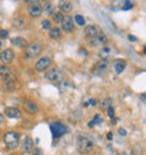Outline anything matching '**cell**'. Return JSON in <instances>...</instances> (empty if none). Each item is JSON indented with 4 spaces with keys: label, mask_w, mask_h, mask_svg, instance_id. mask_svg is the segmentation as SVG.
Instances as JSON below:
<instances>
[{
    "label": "cell",
    "mask_w": 146,
    "mask_h": 155,
    "mask_svg": "<svg viewBox=\"0 0 146 155\" xmlns=\"http://www.w3.org/2000/svg\"><path fill=\"white\" fill-rule=\"evenodd\" d=\"M3 139H4L5 147L10 150H13L20 145V133L15 131H9L4 134Z\"/></svg>",
    "instance_id": "6da1fadb"
},
{
    "label": "cell",
    "mask_w": 146,
    "mask_h": 155,
    "mask_svg": "<svg viewBox=\"0 0 146 155\" xmlns=\"http://www.w3.org/2000/svg\"><path fill=\"white\" fill-rule=\"evenodd\" d=\"M77 148L78 151L82 154H86L90 153L94 148V142L91 141L88 135H78L77 137Z\"/></svg>",
    "instance_id": "7a4b0ae2"
},
{
    "label": "cell",
    "mask_w": 146,
    "mask_h": 155,
    "mask_svg": "<svg viewBox=\"0 0 146 155\" xmlns=\"http://www.w3.org/2000/svg\"><path fill=\"white\" fill-rule=\"evenodd\" d=\"M50 129H51V133H52L54 138H60V137H62L63 134H66L68 132L66 125H63L61 122H52L50 125Z\"/></svg>",
    "instance_id": "3957f363"
},
{
    "label": "cell",
    "mask_w": 146,
    "mask_h": 155,
    "mask_svg": "<svg viewBox=\"0 0 146 155\" xmlns=\"http://www.w3.org/2000/svg\"><path fill=\"white\" fill-rule=\"evenodd\" d=\"M43 48H42V44L39 43H32L26 47V57L27 59H33V57H36L40 53H42Z\"/></svg>",
    "instance_id": "277c9868"
},
{
    "label": "cell",
    "mask_w": 146,
    "mask_h": 155,
    "mask_svg": "<svg viewBox=\"0 0 146 155\" xmlns=\"http://www.w3.org/2000/svg\"><path fill=\"white\" fill-rule=\"evenodd\" d=\"M45 77H46V80L54 82V83H59L62 81L63 78V73L61 72V70L56 68V67H54V68H50L46 73H45Z\"/></svg>",
    "instance_id": "5b68a950"
},
{
    "label": "cell",
    "mask_w": 146,
    "mask_h": 155,
    "mask_svg": "<svg viewBox=\"0 0 146 155\" xmlns=\"http://www.w3.org/2000/svg\"><path fill=\"white\" fill-rule=\"evenodd\" d=\"M29 4L28 6V14L31 17H39L43 14V8L39 2H27Z\"/></svg>",
    "instance_id": "8992f818"
},
{
    "label": "cell",
    "mask_w": 146,
    "mask_h": 155,
    "mask_svg": "<svg viewBox=\"0 0 146 155\" xmlns=\"http://www.w3.org/2000/svg\"><path fill=\"white\" fill-rule=\"evenodd\" d=\"M51 65H52V60L50 59V57H48V56H44V57H42V59H39L38 61L35 62V66L34 67H35V70L38 71V72H44Z\"/></svg>",
    "instance_id": "52a82bcc"
},
{
    "label": "cell",
    "mask_w": 146,
    "mask_h": 155,
    "mask_svg": "<svg viewBox=\"0 0 146 155\" xmlns=\"http://www.w3.org/2000/svg\"><path fill=\"white\" fill-rule=\"evenodd\" d=\"M4 115L9 119H21L22 117V112L18 108L15 106H7L4 109Z\"/></svg>",
    "instance_id": "ba28073f"
},
{
    "label": "cell",
    "mask_w": 146,
    "mask_h": 155,
    "mask_svg": "<svg viewBox=\"0 0 146 155\" xmlns=\"http://www.w3.org/2000/svg\"><path fill=\"white\" fill-rule=\"evenodd\" d=\"M107 42V37L104 32L99 33L98 35H95L94 38H91V39H89V44L91 47H100V45H104L105 43Z\"/></svg>",
    "instance_id": "9c48e42d"
},
{
    "label": "cell",
    "mask_w": 146,
    "mask_h": 155,
    "mask_svg": "<svg viewBox=\"0 0 146 155\" xmlns=\"http://www.w3.org/2000/svg\"><path fill=\"white\" fill-rule=\"evenodd\" d=\"M13 57H15V53L11 49H5L0 53V60H1V62L5 64V65L12 62Z\"/></svg>",
    "instance_id": "30bf717a"
},
{
    "label": "cell",
    "mask_w": 146,
    "mask_h": 155,
    "mask_svg": "<svg viewBox=\"0 0 146 155\" xmlns=\"http://www.w3.org/2000/svg\"><path fill=\"white\" fill-rule=\"evenodd\" d=\"M61 26L62 29L67 33H71L74 29V23H73V18L71 16H63V20L61 21Z\"/></svg>",
    "instance_id": "8fae6325"
},
{
    "label": "cell",
    "mask_w": 146,
    "mask_h": 155,
    "mask_svg": "<svg viewBox=\"0 0 146 155\" xmlns=\"http://www.w3.org/2000/svg\"><path fill=\"white\" fill-rule=\"evenodd\" d=\"M102 31L96 26V25H89L85 27L84 29V34L86 38H89V39H91V38H94L95 35H98L99 33H101Z\"/></svg>",
    "instance_id": "7c38bea8"
},
{
    "label": "cell",
    "mask_w": 146,
    "mask_h": 155,
    "mask_svg": "<svg viewBox=\"0 0 146 155\" xmlns=\"http://www.w3.org/2000/svg\"><path fill=\"white\" fill-rule=\"evenodd\" d=\"M0 77L6 82V81H13L15 74L7 66L3 65V66H0Z\"/></svg>",
    "instance_id": "4fadbf2b"
},
{
    "label": "cell",
    "mask_w": 146,
    "mask_h": 155,
    "mask_svg": "<svg viewBox=\"0 0 146 155\" xmlns=\"http://www.w3.org/2000/svg\"><path fill=\"white\" fill-rule=\"evenodd\" d=\"M34 148V143H33V139L31 137H26L23 141H22V144H21V150L23 154H29Z\"/></svg>",
    "instance_id": "5bb4252c"
},
{
    "label": "cell",
    "mask_w": 146,
    "mask_h": 155,
    "mask_svg": "<svg viewBox=\"0 0 146 155\" xmlns=\"http://www.w3.org/2000/svg\"><path fill=\"white\" fill-rule=\"evenodd\" d=\"M23 108L29 114H36V112H38V110H39L38 105H36L34 102H32V100H25L23 102Z\"/></svg>",
    "instance_id": "9a60e30c"
},
{
    "label": "cell",
    "mask_w": 146,
    "mask_h": 155,
    "mask_svg": "<svg viewBox=\"0 0 146 155\" xmlns=\"http://www.w3.org/2000/svg\"><path fill=\"white\" fill-rule=\"evenodd\" d=\"M12 25H13V28L17 29V31H21L26 27V21H25V18L21 17V16H18V17H15V20L12 21Z\"/></svg>",
    "instance_id": "2e32d148"
},
{
    "label": "cell",
    "mask_w": 146,
    "mask_h": 155,
    "mask_svg": "<svg viewBox=\"0 0 146 155\" xmlns=\"http://www.w3.org/2000/svg\"><path fill=\"white\" fill-rule=\"evenodd\" d=\"M11 44L17 47V48H25L28 45L27 41L25 39V38H21V37H16V38H12L11 39Z\"/></svg>",
    "instance_id": "e0dca14e"
},
{
    "label": "cell",
    "mask_w": 146,
    "mask_h": 155,
    "mask_svg": "<svg viewBox=\"0 0 146 155\" xmlns=\"http://www.w3.org/2000/svg\"><path fill=\"white\" fill-rule=\"evenodd\" d=\"M59 9L61 10V12L63 14V12H71V10H72V3H69V2H59Z\"/></svg>",
    "instance_id": "ac0fdd59"
},
{
    "label": "cell",
    "mask_w": 146,
    "mask_h": 155,
    "mask_svg": "<svg viewBox=\"0 0 146 155\" xmlns=\"http://www.w3.org/2000/svg\"><path fill=\"white\" fill-rule=\"evenodd\" d=\"M49 37L51 39H59L61 37V31L57 28V27H51L49 29Z\"/></svg>",
    "instance_id": "d6986e66"
},
{
    "label": "cell",
    "mask_w": 146,
    "mask_h": 155,
    "mask_svg": "<svg viewBox=\"0 0 146 155\" xmlns=\"http://www.w3.org/2000/svg\"><path fill=\"white\" fill-rule=\"evenodd\" d=\"M125 66H127V62L125 61H123V60H118L116 64H115V71H116V73H122L124 70H125Z\"/></svg>",
    "instance_id": "ffe728a7"
},
{
    "label": "cell",
    "mask_w": 146,
    "mask_h": 155,
    "mask_svg": "<svg viewBox=\"0 0 146 155\" xmlns=\"http://www.w3.org/2000/svg\"><path fill=\"white\" fill-rule=\"evenodd\" d=\"M106 68H107V62H106V60H101V61H99V62L96 64V66H95V70H96V72H98V73L104 72Z\"/></svg>",
    "instance_id": "44dd1931"
},
{
    "label": "cell",
    "mask_w": 146,
    "mask_h": 155,
    "mask_svg": "<svg viewBox=\"0 0 146 155\" xmlns=\"http://www.w3.org/2000/svg\"><path fill=\"white\" fill-rule=\"evenodd\" d=\"M101 122H102V119L100 117V115H99V114H96V115H95V117L88 123V126L91 128V127H94L96 123H101Z\"/></svg>",
    "instance_id": "7402d4cb"
},
{
    "label": "cell",
    "mask_w": 146,
    "mask_h": 155,
    "mask_svg": "<svg viewBox=\"0 0 146 155\" xmlns=\"http://www.w3.org/2000/svg\"><path fill=\"white\" fill-rule=\"evenodd\" d=\"M44 10H45V12L48 15H54L55 14V8H54V5L51 3H46L44 5Z\"/></svg>",
    "instance_id": "603a6c76"
},
{
    "label": "cell",
    "mask_w": 146,
    "mask_h": 155,
    "mask_svg": "<svg viewBox=\"0 0 146 155\" xmlns=\"http://www.w3.org/2000/svg\"><path fill=\"white\" fill-rule=\"evenodd\" d=\"M134 4L132 2H123V4H121V9L124 10V11H128V10H130L133 9Z\"/></svg>",
    "instance_id": "cb8c5ba5"
},
{
    "label": "cell",
    "mask_w": 146,
    "mask_h": 155,
    "mask_svg": "<svg viewBox=\"0 0 146 155\" xmlns=\"http://www.w3.org/2000/svg\"><path fill=\"white\" fill-rule=\"evenodd\" d=\"M62 20H63V14L62 12H55L54 14V22L55 23H61Z\"/></svg>",
    "instance_id": "d4e9b609"
},
{
    "label": "cell",
    "mask_w": 146,
    "mask_h": 155,
    "mask_svg": "<svg viewBox=\"0 0 146 155\" xmlns=\"http://www.w3.org/2000/svg\"><path fill=\"white\" fill-rule=\"evenodd\" d=\"M15 81H6L5 82V84H4V87H5V89L6 90H9V92H12V90H15Z\"/></svg>",
    "instance_id": "484cf974"
},
{
    "label": "cell",
    "mask_w": 146,
    "mask_h": 155,
    "mask_svg": "<svg viewBox=\"0 0 146 155\" xmlns=\"http://www.w3.org/2000/svg\"><path fill=\"white\" fill-rule=\"evenodd\" d=\"M74 21L79 25V26H84L85 25V18L82 15H76L74 16Z\"/></svg>",
    "instance_id": "4316f807"
},
{
    "label": "cell",
    "mask_w": 146,
    "mask_h": 155,
    "mask_svg": "<svg viewBox=\"0 0 146 155\" xmlns=\"http://www.w3.org/2000/svg\"><path fill=\"white\" fill-rule=\"evenodd\" d=\"M111 105H112V99L111 98H107V99H105V100L101 102V106L102 108H110Z\"/></svg>",
    "instance_id": "83f0119b"
},
{
    "label": "cell",
    "mask_w": 146,
    "mask_h": 155,
    "mask_svg": "<svg viewBox=\"0 0 146 155\" xmlns=\"http://www.w3.org/2000/svg\"><path fill=\"white\" fill-rule=\"evenodd\" d=\"M42 28H43V29H50V28H51V22H50L49 20H44V21L42 22Z\"/></svg>",
    "instance_id": "f1b7e54d"
},
{
    "label": "cell",
    "mask_w": 146,
    "mask_h": 155,
    "mask_svg": "<svg viewBox=\"0 0 146 155\" xmlns=\"http://www.w3.org/2000/svg\"><path fill=\"white\" fill-rule=\"evenodd\" d=\"M9 37V32L6 29H0V39H6Z\"/></svg>",
    "instance_id": "f546056e"
},
{
    "label": "cell",
    "mask_w": 146,
    "mask_h": 155,
    "mask_svg": "<svg viewBox=\"0 0 146 155\" xmlns=\"http://www.w3.org/2000/svg\"><path fill=\"white\" fill-rule=\"evenodd\" d=\"M31 153H32V155H43V150L39 148H33V150Z\"/></svg>",
    "instance_id": "4dcf8cb0"
},
{
    "label": "cell",
    "mask_w": 146,
    "mask_h": 155,
    "mask_svg": "<svg viewBox=\"0 0 146 155\" xmlns=\"http://www.w3.org/2000/svg\"><path fill=\"white\" fill-rule=\"evenodd\" d=\"M107 114H108V117H115V110H113V108L112 106H110V108H107Z\"/></svg>",
    "instance_id": "1f68e13d"
},
{
    "label": "cell",
    "mask_w": 146,
    "mask_h": 155,
    "mask_svg": "<svg viewBox=\"0 0 146 155\" xmlns=\"http://www.w3.org/2000/svg\"><path fill=\"white\" fill-rule=\"evenodd\" d=\"M118 133H119V135H122V137H125V135H127V131L124 128H119Z\"/></svg>",
    "instance_id": "d6a6232c"
},
{
    "label": "cell",
    "mask_w": 146,
    "mask_h": 155,
    "mask_svg": "<svg viewBox=\"0 0 146 155\" xmlns=\"http://www.w3.org/2000/svg\"><path fill=\"white\" fill-rule=\"evenodd\" d=\"M128 39H129L130 42H136V41H138V38H135L134 35L130 34V35H128Z\"/></svg>",
    "instance_id": "836d02e7"
},
{
    "label": "cell",
    "mask_w": 146,
    "mask_h": 155,
    "mask_svg": "<svg viewBox=\"0 0 146 155\" xmlns=\"http://www.w3.org/2000/svg\"><path fill=\"white\" fill-rule=\"evenodd\" d=\"M88 104H90L91 106H95V105H96V100H94V99H90Z\"/></svg>",
    "instance_id": "e575fe53"
},
{
    "label": "cell",
    "mask_w": 146,
    "mask_h": 155,
    "mask_svg": "<svg viewBox=\"0 0 146 155\" xmlns=\"http://www.w3.org/2000/svg\"><path fill=\"white\" fill-rule=\"evenodd\" d=\"M106 138H107L108 141H111V139L113 138V134H112L111 132H110V133H107V135H106Z\"/></svg>",
    "instance_id": "d590c367"
},
{
    "label": "cell",
    "mask_w": 146,
    "mask_h": 155,
    "mask_svg": "<svg viewBox=\"0 0 146 155\" xmlns=\"http://www.w3.org/2000/svg\"><path fill=\"white\" fill-rule=\"evenodd\" d=\"M79 54H83V55H86V50H85V49H80V50H79Z\"/></svg>",
    "instance_id": "8d00e7d4"
},
{
    "label": "cell",
    "mask_w": 146,
    "mask_h": 155,
    "mask_svg": "<svg viewBox=\"0 0 146 155\" xmlns=\"http://www.w3.org/2000/svg\"><path fill=\"white\" fill-rule=\"evenodd\" d=\"M140 99H141L142 102H145V94H141V96H140Z\"/></svg>",
    "instance_id": "74e56055"
},
{
    "label": "cell",
    "mask_w": 146,
    "mask_h": 155,
    "mask_svg": "<svg viewBox=\"0 0 146 155\" xmlns=\"http://www.w3.org/2000/svg\"><path fill=\"white\" fill-rule=\"evenodd\" d=\"M3 120H4V115L0 114V122H3Z\"/></svg>",
    "instance_id": "f35d334b"
},
{
    "label": "cell",
    "mask_w": 146,
    "mask_h": 155,
    "mask_svg": "<svg viewBox=\"0 0 146 155\" xmlns=\"http://www.w3.org/2000/svg\"><path fill=\"white\" fill-rule=\"evenodd\" d=\"M1 48H3V43H1V41H0V50H1Z\"/></svg>",
    "instance_id": "ab89813d"
}]
</instances>
